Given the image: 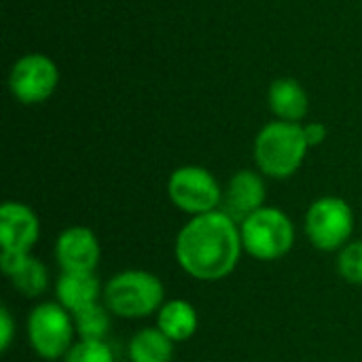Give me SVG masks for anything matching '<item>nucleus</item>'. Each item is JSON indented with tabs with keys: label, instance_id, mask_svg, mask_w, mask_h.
Here are the masks:
<instances>
[{
	"label": "nucleus",
	"instance_id": "nucleus-1",
	"mask_svg": "<svg viewBox=\"0 0 362 362\" xmlns=\"http://www.w3.org/2000/svg\"><path fill=\"white\" fill-rule=\"evenodd\" d=\"M242 252L240 223L223 210L191 216L174 244L176 263L199 282H218L231 276L240 265Z\"/></svg>",
	"mask_w": 362,
	"mask_h": 362
},
{
	"label": "nucleus",
	"instance_id": "nucleus-2",
	"mask_svg": "<svg viewBox=\"0 0 362 362\" xmlns=\"http://www.w3.org/2000/svg\"><path fill=\"white\" fill-rule=\"evenodd\" d=\"M310 146L301 123L272 121L261 127L255 138V163L263 176L274 180H284L297 174L303 165Z\"/></svg>",
	"mask_w": 362,
	"mask_h": 362
},
{
	"label": "nucleus",
	"instance_id": "nucleus-3",
	"mask_svg": "<svg viewBox=\"0 0 362 362\" xmlns=\"http://www.w3.org/2000/svg\"><path fill=\"white\" fill-rule=\"evenodd\" d=\"M102 301L112 316L138 320L159 312L165 303V288L159 276L146 269H125L104 284Z\"/></svg>",
	"mask_w": 362,
	"mask_h": 362
},
{
	"label": "nucleus",
	"instance_id": "nucleus-4",
	"mask_svg": "<svg viewBox=\"0 0 362 362\" xmlns=\"http://www.w3.org/2000/svg\"><path fill=\"white\" fill-rule=\"evenodd\" d=\"M244 252L257 261H278L295 246V225L291 216L276 208L263 206L240 223Z\"/></svg>",
	"mask_w": 362,
	"mask_h": 362
},
{
	"label": "nucleus",
	"instance_id": "nucleus-5",
	"mask_svg": "<svg viewBox=\"0 0 362 362\" xmlns=\"http://www.w3.org/2000/svg\"><path fill=\"white\" fill-rule=\"evenodd\" d=\"M30 348L42 361H64L76 344V327L72 314L57 301H45L30 310L25 320Z\"/></svg>",
	"mask_w": 362,
	"mask_h": 362
},
{
	"label": "nucleus",
	"instance_id": "nucleus-6",
	"mask_svg": "<svg viewBox=\"0 0 362 362\" xmlns=\"http://www.w3.org/2000/svg\"><path fill=\"white\" fill-rule=\"evenodd\" d=\"M354 210L335 195H325L312 202L305 212V235L316 250L339 252L352 242Z\"/></svg>",
	"mask_w": 362,
	"mask_h": 362
},
{
	"label": "nucleus",
	"instance_id": "nucleus-7",
	"mask_svg": "<svg viewBox=\"0 0 362 362\" xmlns=\"http://www.w3.org/2000/svg\"><path fill=\"white\" fill-rule=\"evenodd\" d=\"M168 197L180 212L199 216L221 210L223 189L210 170L202 165H182L170 174Z\"/></svg>",
	"mask_w": 362,
	"mask_h": 362
},
{
	"label": "nucleus",
	"instance_id": "nucleus-8",
	"mask_svg": "<svg viewBox=\"0 0 362 362\" xmlns=\"http://www.w3.org/2000/svg\"><path fill=\"white\" fill-rule=\"evenodd\" d=\"M59 83L57 64L45 53H28L19 57L8 74V89L19 104H42Z\"/></svg>",
	"mask_w": 362,
	"mask_h": 362
},
{
	"label": "nucleus",
	"instance_id": "nucleus-9",
	"mask_svg": "<svg viewBox=\"0 0 362 362\" xmlns=\"http://www.w3.org/2000/svg\"><path fill=\"white\" fill-rule=\"evenodd\" d=\"M40 238L38 214L21 202H4L0 208V246L2 252L30 255Z\"/></svg>",
	"mask_w": 362,
	"mask_h": 362
},
{
	"label": "nucleus",
	"instance_id": "nucleus-10",
	"mask_svg": "<svg viewBox=\"0 0 362 362\" xmlns=\"http://www.w3.org/2000/svg\"><path fill=\"white\" fill-rule=\"evenodd\" d=\"M100 259L102 246L89 227H68L55 240V261L62 272H95Z\"/></svg>",
	"mask_w": 362,
	"mask_h": 362
},
{
	"label": "nucleus",
	"instance_id": "nucleus-11",
	"mask_svg": "<svg viewBox=\"0 0 362 362\" xmlns=\"http://www.w3.org/2000/svg\"><path fill=\"white\" fill-rule=\"evenodd\" d=\"M265 197L267 187L263 174L255 170H240L229 178L227 187L223 189L221 210L227 212L235 223H242L265 206Z\"/></svg>",
	"mask_w": 362,
	"mask_h": 362
},
{
	"label": "nucleus",
	"instance_id": "nucleus-12",
	"mask_svg": "<svg viewBox=\"0 0 362 362\" xmlns=\"http://www.w3.org/2000/svg\"><path fill=\"white\" fill-rule=\"evenodd\" d=\"M0 269L11 280L13 288L28 299H36L45 295V291L49 288V269L32 252L30 255L2 252Z\"/></svg>",
	"mask_w": 362,
	"mask_h": 362
},
{
	"label": "nucleus",
	"instance_id": "nucleus-13",
	"mask_svg": "<svg viewBox=\"0 0 362 362\" xmlns=\"http://www.w3.org/2000/svg\"><path fill=\"white\" fill-rule=\"evenodd\" d=\"M104 286L100 284L95 272H62L55 282L57 303L64 305L70 314L100 303Z\"/></svg>",
	"mask_w": 362,
	"mask_h": 362
},
{
	"label": "nucleus",
	"instance_id": "nucleus-14",
	"mask_svg": "<svg viewBox=\"0 0 362 362\" xmlns=\"http://www.w3.org/2000/svg\"><path fill=\"white\" fill-rule=\"evenodd\" d=\"M267 104L278 121L301 123L310 110V98L303 85L295 78H278L267 91Z\"/></svg>",
	"mask_w": 362,
	"mask_h": 362
},
{
	"label": "nucleus",
	"instance_id": "nucleus-15",
	"mask_svg": "<svg viewBox=\"0 0 362 362\" xmlns=\"http://www.w3.org/2000/svg\"><path fill=\"white\" fill-rule=\"evenodd\" d=\"M155 316H157L155 327L163 335H168L174 344L189 341L195 335L197 327H199L197 310L187 299H170V301H165Z\"/></svg>",
	"mask_w": 362,
	"mask_h": 362
},
{
	"label": "nucleus",
	"instance_id": "nucleus-16",
	"mask_svg": "<svg viewBox=\"0 0 362 362\" xmlns=\"http://www.w3.org/2000/svg\"><path fill=\"white\" fill-rule=\"evenodd\" d=\"M129 362H172L174 341L157 327H146L129 339Z\"/></svg>",
	"mask_w": 362,
	"mask_h": 362
},
{
	"label": "nucleus",
	"instance_id": "nucleus-17",
	"mask_svg": "<svg viewBox=\"0 0 362 362\" xmlns=\"http://www.w3.org/2000/svg\"><path fill=\"white\" fill-rule=\"evenodd\" d=\"M110 316L112 314L104 305V301L74 312L72 318H74V327H76V337L89 339V341H104V337L110 331Z\"/></svg>",
	"mask_w": 362,
	"mask_h": 362
},
{
	"label": "nucleus",
	"instance_id": "nucleus-18",
	"mask_svg": "<svg viewBox=\"0 0 362 362\" xmlns=\"http://www.w3.org/2000/svg\"><path fill=\"white\" fill-rule=\"evenodd\" d=\"M337 272L346 282L362 286V240H352L339 250Z\"/></svg>",
	"mask_w": 362,
	"mask_h": 362
},
{
	"label": "nucleus",
	"instance_id": "nucleus-19",
	"mask_svg": "<svg viewBox=\"0 0 362 362\" xmlns=\"http://www.w3.org/2000/svg\"><path fill=\"white\" fill-rule=\"evenodd\" d=\"M62 362H115V354L106 341L78 339Z\"/></svg>",
	"mask_w": 362,
	"mask_h": 362
},
{
	"label": "nucleus",
	"instance_id": "nucleus-20",
	"mask_svg": "<svg viewBox=\"0 0 362 362\" xmlns=\"http://www.w3.org/2000/svg\"><path fill=\"white\" fill-rule=\"evenodd\" d=\"M0 333H2V352H6L13 344V337H15V320L11 316V312L6 308L0 310Z\"/></svg>",
	"mask_w": 362,
	"mask_h": 362
},
{
	"label": "nucleus",
	"instance_id": "nucleus-21",
	"mask_svg": "<svg viewBox=\"0 0 362 362\" xmlns=\"http://www.w3.org/2000/svg\"><path fill=\"white\" fill-rule=\"evenodd\" d=\"M303 134H305V140H308V146H320L325 140H327V125L318 123V121H312V123H305L303 125Z\"/></svg>",
	"mask_w": 362,
	"mask_h": 362
}]
</instances>
